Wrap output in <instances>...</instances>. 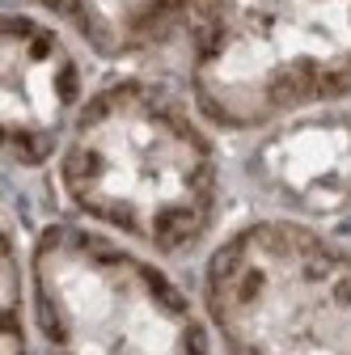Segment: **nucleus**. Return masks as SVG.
<instances>
[{
    "label": "nucleus",
    "mask_w": 351,
    "mask_h": 355,
    "mask_svg": "<svg viewBox=\"0 0 351 355\" xmlns=\"http://www.w3.org/2000/svg\"><path fill=\"white\" fill-rule=\"evenodd\" d=\"M26 271L42 355H212L182 284L98 225H42Z\"/></svg>",
    "instance_id": "3"
},
{
    "label": "nucleus",
    "mask_w": 351,
    "mask_h": 355,
    "mask_svg": "<svg viewBox=\"0 0 351 355\" xmlns=\"http://www.w3.org/2000/svg\"><path fill=\"white\" fill-rule=\"evenodd\" d=\"M187 30V94L216 131L351 98V0H203Z\"/></svg>",
    "instance_id": "2"
},
{
    "label": "nucleus",
    "mask_w": 351,
    "mask_h": 355,
    "mask_svg": "<svg viewBox=\"0 0 351 355\" xmlns=\"http://www.w3.org/2000/svg\"><path fill=\"white\" fill-rule=\"evenodd\" d=\"M246 178L280 216L305 225L351 216V114L326 106L275 123L250 148Z\"/></svg>",
    "instance_id": "6"
},
{
    "label": "nucleus",
    "mask_w": 351,
    "mask_h": 355,
    "mask_svg": "<svg viewBox=\"0 0 351 355\" xmlns=\"http://www.w3.org/2000/svg\"><path fill=\"white\" fill-rule=\"evenodd\" d=\"M102 60H136L195 21L203 0H26Z\"/></svg>",
    "instance_id": "7"
},
{
    "label": "nucleus",
    "mask_w": 351,
    "mask_h": 355,
    "mask_svg": "<svg viewBox=\"0 0 351 355\" xmlns=\"http://www.w3.org/2000/svg\"><path fill=\"white\" fill-rule=\"evenodd\" d=\"M55 178L80 220L157 258L195 254L225 199L221 153L203 114L148 76H114L85 98Z\"/></svg>",
    "instance_id": "1"
},
{
    "label": "nucleus",
    "mask_w": 351,
    "mask_h": 355,
    "mask_svg": "<svg viewBox=\"0 0 351 355\" xmlns=\"http://www.w3.org/2000/svg\"><path fill=\"white\" fill-rule=\"evenodd\" d=\"M221 355H351V241L292 216L229 229L203 262Z\"/></svg>",
    "instance_id": "4"
},
{
    "label": "nucleus",
    "mask_w": 351,
    "mask_h": 355,
    "mask_svg": "<svg viewBox=\"0 0 351 355\" xmlns=\"http://www.w3.org/2000/svg\"><path fill=\"white\" fill-rule=\"evenodd\" d=\"M80 106L85 72L72 42L51 21L9 9L0 55V123L9 165L38 169L60 157Z\"/></svg>",
    "instance_id": "5"
}]
</instances>
